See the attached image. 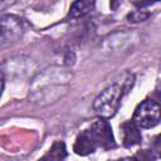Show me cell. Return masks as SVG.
<instances>
[{
    "mask_svg": "<svg viewBox=\"0 0 161 161\" xmlns=\"http://www.w3.org/2000/svg\"><path fill=\"white\" fill-rule=\"evenodd\" d=\"M135 83V75L131 72L119 74L112 83H109L93 102V109L99 118L108 119L116 114L121 106L122 98L131 91Z\"/></svg>",
    "mask_w": 161,
    "mask_h": 161,
    "instance_id": "1",
    "label": "cell"
},
{
    "mask_svg": "<svg viewBox=\"0 0 161 161\" xmlns=\"http://www.w3.org/2000/svg\"><path fill=\"white\" fill-rule=\"evenodd\" d=\"M160 104L153 99H145L135 109L132 122L138 128H152L160 123Z\"/></svg>",
    "mask_w": 161,
    "mask_h": 161,
    "instance_id": "2",
    "label": "cell"
},
{
    "mask_svg": "<svg viewBox=\"0 0 161 161\" xmlns=\"http://www.w3.org/2000/svg\"><path fill=\"white\" fill-rule=\"evenodd\" d=\"M25 31L24 21L14 15L0 16V48L8 47L21 39Z\"/></svg>",
    "mask_w": 161,
    "mask_h": 161,
    "instance_id": "3",
    "label": "cell"
},
{
    "mask_svg": "<svg viewBox=\"0 0 161 161\" xmlns=\"http://www.w3.org/2000/svg\"><path fill=\"white\" fill-rule=\"evenodd\" d=\"M97 148L101 147L102 150H111L116 147V141L112 133V128L107 119L99 118L92 123L88 128Z\"/></svg>",
    "mask_w": 161,
    "mask_h": 161,
    "instance_id": "4",
    "label": "cell"
},
{
    "mask_svg": "<svg viewBox=\"0 0 161 161\" xmlns=\"http://www.w3.org/2000/svg\"><path fill=\"white\" fill-rule=\"evenodd\" d=\"M96 148H97V146H96V143H94V141H93L88 130L82 131L77 136L75 142L73 145V151L79 156H87V155L94 152Z\"/></svg>",
    "mask_w": 161,
    "mask_h": 161,
    "instance_id": "5",
    "label": "cell"
},
{
    "mask_svg": "<svg viewBox=\"0 0 161 161\" xmlns=\"http://www.w3.org/2000/svg\"><path fill=\"white\" fill-rule=\"evenodd\" d=\"M121 131H122V142L125 147H133L138 145L142 140L140 128L132 121L123 122L121 125Z\"/></svg>",
    "mask_w": 161,
    "mask_h": 161,
    "instance_id": "6",
    "label": "cell"
},
{
    "mask_svg": "<svg viewBox=\"0 0 161 161\" xmlns=\"http://www.w3.org/2000/svg\"><path fill=\"white\" fill-rule=\"evenodd\" d=\"M67 157V148L64 142L57 141L49 148V151L38 161H64Z\"/></svg>",
    "mask_w": 161,
    "mask_h": 161,
    "instance_id": "7",
    "label": "cell"
},
{
    "mask_svg": "<svg viewBox=\"0 0 161 161\" xmlns=\"http://www.w3.org/2000/svg\"><path fill=\"white\" fill-rule=\"evenodd\" d=\"M94 8V3L93 1H75L72 4L70 10H69V16L72 19H79L86 16L88 13L92 11V9Z\"/></svg>",
    "mask_w": 161,
    "mask_h": 161,
    "instance_id": "8",
    "label": "cell"
},
{
    "mask_svg": "<svg viewBox=\"0 0 161 161\" xmlns=\"http://www.w3.org/2000/svg\"><path fill=\"white\" fill-rule=\"evenodd\" d=\"M148 16H150V13H148V11H146L145 9L140 8V9L135 10V11L130 13V14L127 15V19H128V21L138 23V21H145Z\"/></svg>",
    "mask_w": 161,
    "mask_h": 161,
    "instance_id": "9",
    "label": "cell"
},
{
    "mask_svg": "<svg viewBox=\"0 0 161 161\" xmlns=\"http://www.w3.org/2000/svg\"><path fill=\"white\" fill-rule=\"evenodd\" d=\"M4 83H5L4 74H3V72L0 70V97H1V93H3V89H4Z\"/></svg>",
    "mask_w": 161,
    "mask_h": 161,
    "instance_id": "10",
    "label": "cell"
},
{
    "mask_svg": "<svg viewBox=\"0 0 161 161\" xmlns=\"http://www.w3.org/2000/svg\"><path fill=\"white\" fill-rule=\"evenodd\" d=\"M116 161H138V160H137V157H123V158H119Z\"/></svg>",
    "mask_w": 161,
    "mask_h": 161,
    "instance_id": "11",
    "label": "cell"
}]
</instances>
